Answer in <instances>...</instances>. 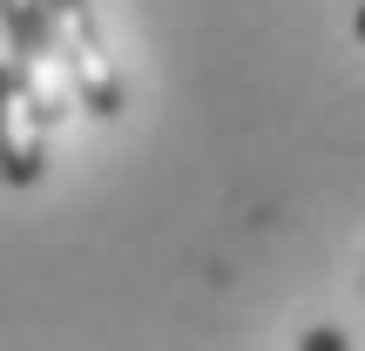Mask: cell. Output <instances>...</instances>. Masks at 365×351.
I'll return each instance as SVG.
<instances>
[{"instance_id":"1","label":"cell","mask_w":365,"mask_h":351,"mask_svg":"<svg viewBox=\"0 0 365 351\" xmlns=\"http://www.w3.org/2000/svg\"><path fill=\"white\" fill-rule=\"evenodd\" d=\"M48 27H54V54L68 68V88L88 115H122V81H115V61L102 48V27H95V7L88 0H48Z\"/></svg>"},{"instance_id":"2","label":"cell","mask_w":365,"mask_h":351,"mask_svg":"<svg viewBox=\"0 0 365 351\" xmlns=\"http://www.w3.org/2000/svg\"><path fill=\"white\" fill-rule=\"evenodd\" d=\"M0 21H7V41H14V54H21V75H27V88H34V102H41V115L48 122H61L68 115V68H61V54H54V27H48V0H0Z\"/></svg>"},{"instance_id":"3","label":"cell","mask_w":365,"mask_h":351,"mask_svg":"<svg viewBox=\"0 0 365 351\" xmlns=\"http://www.w3.org/2000/svg\"><path fill=\"white\" fill-rule=\"evenodd\" d=\"M41 169H48V115L21 68H0V182L27 189L41 182Z\"/></svg>"},{"instance_id":"4","label":"cell","mask_w":365,"mask_h":351,"mask_svg":"<svg viewBox=\"0 0 365 351\" xmlns=\"http://www.w3.org/2000/svg\"><path fill=\"white\" fill-rule=\"evenodd\" d=\"M298 351H352V345H345V331H339V325H312Z\"/></svg>"},{"instance_id":"5","label":"cell","mask_w":365,"mask_h":351,"mask_svg":"<svg viewBox=\"0 0 365 351\" xmlns=\"http://www.w3.org/2000/svg\"><path fill=\"white\" fill-rule=\"evenodd\" d=\"M359 41H365V7H359Z\"/></svg>"}]
</instances>
